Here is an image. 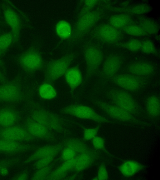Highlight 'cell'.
Instances as JSON below:
<instances>
[{"instance_id": "cell-1", "label": "cell", "mask_w": 160, "mask_h": 180, "mask_svg": "<svg viewBox=\"0 0 160 180\" xmlns=\"http://www.w3.org/2000/svg\"><path fill=\"white\" fill-rule=\"evenodd\" d=\"M103 8L93 9L77 19L68 42L72 45L80 41L96 26L104 15Z\"/></svg>"}, {"instance_id": "cell-2", "label": "cell", "mask_w": 160, "mask_h": 180, "mask_svg": "<svg viewBox=\"0 0 160 180\" xmlns=\"http://www.w3.org/2000/svg\"><path fill=\"white\" fill-rule=\"evenodd\" d=\"M28 95L23 88L20 75L0 84V104H15L28 100Z\"/></svg>"}, {"instance_id": "cell-3", "label": "cell", "mask_w": 160, "mask_h": 180, "mask_svg": "<svg viewBox=\"0 0 160 180\" xmlns=\"http://www.w3.org/2000/svg\"><path fill=\"white\" fill-rule=\"evenodd\" d=\"M17 61L20 67L28 76H32L38 71L44 70L46 62L39 48L32 46L22 52Z\"/></svg>"}, {"instance_id": "cell-4", "label": "cell", "mask_w": 160, "mask_h": 180, "mask_svg": "<svg viewBox=\"0 0 160 180\" xmlns=\"http://www.w3.org/2000/svg\"><path fill=\"white\" fill-rule=\"evenodd\" d=\"M83 52L86 65V74L83 85L88 78L98 73L103 54L100 44L91 40L85 43Z\"/></svg>"}, {"instance_id": "cell-5", "label": "cell", "mask_w": 160, "mask_h": 180, "mask_svg": "<svg viewBox=\"0 0 160 180\" xmlns=\"http://www.w3.org/2000/svg\"><path fill=\"white\" fill-rule=\"evenodd\" d=\"M77 55L76 53L71 52L46 62L43 70L44 80L54 84L55 81L64 75Z\"/></svg>"}, {"instance_id": "cell-6", "label": "cell", "mask_w": 160, "mask_h": 180, "mask_svg": "<svg viewBox=\"0 0 160 180\" xmlns=\"http://www.w3.org/2000/svg\"><path fill=\"white\" fill-rule=\"evenodd\" d=\"M91 37L101 43L115 44L123 39V35L120 29L115 28L108 23L96 26L89 33Z\"/></svg>"}, {"instance_id": "cell-7", "label": "cell", "mask_w": 160, "mask_h": 180, "mask_svg": "<svg viewBox=\"0 0 160 180\" xmlns=\"http://www.w3.org/2000/svg\"><path fill=\"white\" fill-rule=\"evenodd\" d=\"M107 96L113 105L132 115L137 114L139 113L138 105L127 91L112 89L107 93Z\"/></svg>"}, {"instance_id": "cell-8", "label": "cell", "mask_w": 160, "mask_h": 180, "mask_svg": "<svg viewBox=\"0 0 160 180\" xmlns=\"http://www.w3.org/2000/svg\"><path fill=\"white\" fill-rule=\"evenodd\" d=\"M61 113L98 123H109V120L98 113L91 107L80 104H72L62 108Z\"/></svg>"}, {"instance_id": "cell-9", "label": "cell", "mask_w": 160, "mask_h": 180, "mask_svg": "<svg viewBox=\"0 0 160 180\" xmlns=\"http://www.w3.org/2000/svg\"><path fill=\"white\" fill-rule=\"evenodd\" d=\"M52 131L62 132L63 129L59 118L53 113L40 109H32L28 116Z\"/></svg>"}, {"instance_id": "cell-10", "label": "cell", "mask_w": 160, "mask_h": 180, "mask_svg": "<svg viewBox=\"0 0 160 180\" xmlns=\"http://www.w3.org/2000/svg\"><path fill=\"white\" fill-rule=\"evenodd\" d=\"M148 77H141L131 74H117L109 80L123 89L135 92L146 84Z\"/></svg>"}, {"instance_id": "cell-11", "label": "cell", "mask_w": 160, "mask_h": 180, "mask_svg": "<svg viewBox=\"0 0 160 180\" xmlns=\"http://www.w3.org/2000/svg\"><path fill=\"white\" fill-rule=\"evenodd\" d=\"M5 21L11 29L14 37V43L19 40L22 28L21 19L17 12L6 1L2 4Z\"/></svg>"}, {"instance_id": "cell-12", "label": "cell", "mask_w": 160, "mask_h": 180, "mask_svg": "<svg viewBox=\"0 0 160 180\" xmlns=\"http://www.w3.org/2000/svg\"><path fill=\"white\" fill-rule=\"evenodd\" d=\"M0 138L21 142L37 139L28 132L22 123L0 128Z\"/></svg>"}, {"instance_id": "cell-13", "label": "cell", "mask_w": 160, "mask_h": 180, "mask_svg": "<svg viewBox=\"0 0 160 180\" xmlns=\"http://www.w3.org/2000/svg\"><path fill=\"white\" fill-rule=\"evenodd\" d=\"M15 105L5 104L0 107V128L22 123L24 118Z\"/></svg>"}, {"instance_id": "cell-14", "label": "cell", "mask_w": 160, "mask_h": 180, "mask_svg": "<svg viewBox=\"0 0 160 180\" xmlns=\"http://www.w3.org/2000/svg\"><path fill=\"white\" fill-rule=\"evenodd\" d=\"M28 132L38 139L52 141L55 137L52 131L28 117L24 118L22 123Z\"/></svg>"}, {"instance_id": "cell-15", "label": "cell", "mask_w": 160, "mask_h": 180, "mask_svg": "<svg viewBox=\"0 0 160 180\" xmlns=\"http://www.w3.org/2000/svg\"><path fill=\"white\" fill-rule=\"evenodd\" d=\"M95 104L111 118L123 122H140L132 114L115 105L100 100H96Z\"/></svg>"}, {"instance_id": "cell-16", "label": "cell", "mask_w": 160, "mask_h": 180, "mask_svg": "<svg viewBox=\"0 0 160 180\" xmlns=\"http://www.w3.org/2000/svg\"><path fill=\"white\" fill-rule=\"evenodd\" d=\"M38 148L34 145L0 138V153L8 156H14Z\"/></svg>"}, {"instance_id": "cell-17", "label": "cell", "mask_w": 160, "mask_h": 180, "mask_svg": "<svg viewBox=\"0 0 160 180\" xmlns=\"http://www.w3.org/2000/svg\"><path fill=\"white\" fill-rule=\"evenodd\" d=\"M123 63L122 57L117 54H111L105 60L100 73L102 78L109 80L117 74Z\"/></svg>"}, {"instance_id": "cell-18", "label": "cell", "mask_w": 160, "mask_h": 180, "mask_svg": "<svg viewBox=\"0 0 160 180\" xmlns=\"http://www.w3.org/2000/svg\"><path fill=\"white\" fill-rule=\"evenodd\" d=\"M100 153L95 149L91 148L89 151L80 154L76 157L73 169L79 172L90 166L100 157Z\"/></svg>"}, {"instance_id": "cell-19", "label": "cell", "mask_w": 160, "mask_h": 180, "mask_svg": "<svg viewBox=\"0 0 160 180\" xmlns=\"http://www.w3.org/2000/svg\"><path fill=\"white\" fill-rule=\"evenodd\" d=\"M101 5L103 9L115 12L127 13L131 15L145 14L149 12L152 9V8L150 5L146 4H141L132 6L122 7L112 6L107 3L101 4Z\"/></svg>"}, {"instance_id": "cell-20", "label": "cell", "mask_w": 160, "mask_h": 180, "mask_svg": "<svg viewBox=\"0 0 160 180\" xmlns=\"http://www.w3.org/2000/svg\"><path fill=\"white\" fill-rule=\"evenodd\" d=\"M65 81L70 89L71 94L74 96V92L81 84L83 81L82 72L78 64L69 67L64 75Z\"/></svg>"}, {"instance_id": "cell-21", "label": "cell", "mask_w": 160, "mask_h": 180, "mask_svg": "<svg viewBox=\"0 0 160 180\" xmlns=\"http://www.w3.org/2000/svg\"><path fill=\"white\" fill-rule=\"evenodd\" d=\"M63 147L62 144H58L48 145L38 148L23 163L27 164L45 157L52 155H57L62 149Z\"/></svg>"}, {"instance_id": "cell-22", "label": "cell", "mask_w": 160, "mask_h": 180, "mask_svg": "<svg viewBox=\"0 0 160 180\" xmlns=\"http://www.w3.org/2000/svg\"><path fill=\"white\" fill-rule=\"evenodd\" d=\"M127 70L130 74L138 76L149 77L154 72V68L148 62L138 61L129 65Z\"/></svg>"}, {"instance_id": "cell-23", "label": "cell", "mask_w": 160, "mask_h": 180, "mask_svg": "<svg viewBox=\"0 0 160 180\" xmlns=\"http://www.w3.org/2000/svg\"><path fill=\"white\" fill-rule=\"evenodd\" d=\"M144 166L133 160H128L123 162L118 167V169L124 177L129 178L142 170Z\"/></svg>"}, {"instance_id": "cell-24", "label": "cell", "mask_w": 160, "mask_h": 180, "mask_svg": "<svg viewBox=\"0 0 160 180\" xmlns=\"http://www.w3.org/2000/svg\"><path fill=\"white\" fill-rule=\"evenodd\" d=\"M108 22V23L112 26L119 29L130 24L136 23L133 20L131 15L123 13L111 16Z\"/></svg>"}, {"instance_id": "cell-25", "label": "cell", "mask_w": 160, "mask_h": 180, "mask_svg": "<svg viewBox=\"0 0 160 180\" xmlns=\"http://www.w3.org/2000/svg\"><path fill=\"white\" fill-rule=\"evenodd\" d=\"M38 92L39 97L44 100L53 99L57 96V92L53 84L45 80L39 86Z\"/></svg>"}, {"instance_id": "cell-26", "label": "cell", "mask_w": 160, "mask_h": 180, "mask_svg": "<svg viewBox=\"0 0 160 180\" xmlns=\"http://www.w3.org/2000/svg\"><path fill=\"white\" fill-rule=\"evenodd\" d=\"M160 105L159 98L157 96L152 95L147 98L146 101V109L149 117L155 118L159 116Z\"/></svg>"}, {"instance_id": "cell-27", "label": "cell", "mask_w": 160, "mask_h": 180, "mask_svg": "<svg viewBox=\"0 0 160 180\" xmlns=\"http://www.w3.org/2000/svg\"><path fill=\"white\" fill-rule=\"evenodd\" d=\"M55 32L62 40H68L71 37L72 28L69 23L63 20L58 21L55 27Z\"/></svg>"}, {"instance_id": "cell-28", "label": "cell", "mask_w": 160, "mask_h": 180, "mask_svg": "<svg viewBox=\"0 0 160 180\" xmlns=\"http://www.w3.org/2000/svg\"><path fill=\"white\" fill-rule=\"evenodd\" d=\"M148 34H157L159 29V24L155 21L148 18L142 17L138 19V24Z\"/></svg>"}, {"instance_id": "cell-29", "label": "cell", "mask_w": 160, "mask_h": 180, "mask_svg": "<svg viewBox=\"0 0 160 180\" xmlns=\"http://www.w3.org/2000/svg\"><path fill=\"white\" fill-rule=\"evenodd\" d=\"M65 147L70 148L77 153L81 154L86 152L91 148L82 141L76 138H71L66 141Z\"/></svg>"}, {"instance_id": "cell-30", "label": "cell", "mask_w": 160, "mask_h": 180, "mask_svg": "<svg viewBox=\"0 0 160 180\" xmlns=\"http://www.w3.org/2000/svg\"><path fill=\"white\" fill-rule=\"evenodd\" d=\"M14 43V37L11 31L0 35V53L2 57L11 45Z\"/></svg>"}, {"instance_id": "cell-31", "label": "cell", "mask_w": 160, "mask_h": 180, "mask_svg": "<svg viewBox=\"0 0 160 180\" xmlns=\"http://www.w3.org/2000/svg\"><path fill=\"white\" fill-rule=\"evenodd\" d=\"M123 33L134 36L141 37L148 35L138 24L128 25L120 29Z\"/></svg>"}, {"instance_id": "cell-32", "label": "cell", "mask_w": 160, "mask_h": 180, "mask_svg": "<svg viewBox=\"0 0 160 180\" xmlns=\"http://www.w3.org/2000/svg\"><path fill=\"white\" fill-rule=\"evenodd\" d=\"M141 43V41L136 39H132L125 42H118L114 45L132 52H137L140 50Z\"/></svg>"}, {"instance_id": "cell-33", "label": "cell", "mask_w": 160, "mask_h": 180, "mask_svg": "<svg viewBox=\"0 0 160 180\" xmlns=\"http://www.w3.org/2000/svg\"><path fill=\"white\" fill-rule=\"evenodd\" d=\"M52 165L51 164L48 166L37 170L30 178L32 180H45L51 172Z\"/></svg>"}, {"instance_id": "cell-34", "label": "cell", "mask_w": 160, "mask_h": 180, "mask_svg": "<svg viewBox=\"0 0 160 180\" xmlns=\"http://www.w3.org/2000/svg\"><path fill=\"white\" fill-rule=\"evenodd\" d=\"M76 159V157L71 160L64 161L61 165L50 173L58 174L67 173L69 170L73 169Z\"/></svg>"}, {"instance_id": "cell-35", "label": "cell", "mask_w": 160, "mask_h": 180, "mask_svg": "<svg viewBox=\"0 0 160 180\" xmlns=\"http://www.w3.org/2000/svg\"><path fill=\"white\" fill-rule=\"evenodd\" d=\"M83 1V6L78 15L77 19L92 10L97 5L101 4V1L98 0H85Z\"/></svg>"}, {"instance_id": "cell-36", "label": "cell", "mask_w": 160, "mask_h": 180, "mask_svg": "<svg viewBox=\"0 0 160 180\" xmlns=\"http://www.w3.org/2000/svg\"><path fill=\"white\" fill-rule=\"evenodd\" d=\"M142 52L148 54H155L157 53L155 46L152 41L145 40L142 41L140 50Z\"/></svg>"}, {"instance_id": "cell-37", "label": "cell", "mask_w": 160, "mask_h": 180, "mask_svg": "<svg viewBox=\"0 0 160 180\" xmlns=\"http://www.w3.org/2000/svg\"><path fill=\"white\" fill-rule=\"evenodd\" d=\"M100 127V125H98L94 128H88L81 126L83 131V139L86 141L92 140L97 136Z\"/></svg>"}, {"instance_id": "cell-38", "label": "cell", "mask_w": 160, "mask_h": 180, "mask_svg": "<svg viewBox=\"0 0 160 180\" xmlns=\"http://www.w3.org/2000/svg\"><path fill=\"white\" fill-rule=\"evenodd\" d=\"M92 143L95 149L101 150L107 154L111 155L106 148L105 140L103 138L96 136L92 140Z\"/></svg>"}, {"instance_id": "cell-39", "label": "cell", "mask_w": 160, "mask_h": 180, "mask_svg": "<svg viewBox=\"0 0 160 180\" xmlns=\"http://www.w3.org/2000/svg\"><path fill=\"white\" fill-rule=\"evenodd\" d=\"M57 155H52L38 159L34 165V168L38 170L48 165L54 160Z\"/></svg>"}, {"instance_id": "cell-40", "label": "cell", "mask_w": 160, "mask_h": 180, "mask_svg": "<svg viewBox=\"0 0 160 180\" xmlns=\"http://www.w3.org/2000/svg\"><path fill=\"white\" fill-rule=\"evenodd\" d=\"M20 161V158L18 157L0 159V173L3 169H8L19 163Z\"/></svg>"}, {"instance_id": "cell-41", "label": "cell", "mask_w": 160, "mask_h": 180, "mask_svg": "<svg viewBox=\"0 0 160 180\" xmlns=\"http://www.w3.org/2000/svg\"><path fill=\"white\" fill-rule=\"evenodd\" d=\"M96 177L97 180H106L108 179V171L104 162H101L99 164Z\"/></svg>"}, {"instance_id": "cell-42", "label": "cell", "mask_w": 160, "mask_h": 180, "mask_svg": "<svg viewBox=\"0 0 160 180\" xmlns=\"http://www.w3.org/2000/svg\"><path fill=\"white\" fill-rule=\"evenodd\" d=\"M77 154L72 148L65 147L62 152L61 158L64 161L69 160L76 157Z\"/></svg>"}, {"instance_id": "cell-43", "label": "cell", "mask_w": 160, "mask_h": 180, "mask_svg": "<svg viewBox=\"0 0 160 180\" xmlns=\"http://www.w3.org/2000/svg\"><path fill=\"white\" fill-rule=\"evenodd\" d=\"M67 173L58 174L50 173L45 180H61L66 178Z\"/></svg>"}, {"instance_id": "cell-44", "label": "cell", "mask_w": 160, "mask_h": 180, "mask_svg": "<svg viewBox=\"0 0 160 180\" xmlns=\"http://www.w3.org/2000/svg\"><path fill=\"white\" fill-rule=\"evenodd\" d=\"M29 178L28 171L24 170L12 178L13 180H27Z\"/></svg>"}, {"instance_id": "cell-45", "label": "cell", "mask_w": 160, "mask_h": 180, "mask_svg": "<svg viewBox=\"0 0 160 180\" xmlns=\"http://www.w3.org/2000/svg\"><path fill=\"white\" fill-rule=\"evenodd\" d=\"M8 80L6 78L5 74L3 73L2 70L0 68V82L1 83L5 82Z\"/></svg>"}, {"instance_id": "cell-46", "label": "cell", "mask_w": 160, "mask_h": 180, "mask_svg": "<svg viewBox=\"0 0 160 180\" xmlns=\"http://www.w3.org/2000/svg\"><path fill=\"white\" fill-rule=\"evenodd\" d=\"M0 68L2 70L3 73L5 74L6 70L5 66V64L1 58H0Z\"/></svg>"}, {"instance_id": "cell-47", "label": "cell", "mask_w": 160, "mask_h": 180, "mask_svg": "<svg viewBox=\"0 0 160 180\" xmlns=\"http://www.w3.org/2000/svg\"><path fill=\"white\" fill-rule=\"evenodd\" d=\"M77 177L76 175H73L66 178L67 179H74L75 178Z\"/></svg>"}]
</instances>
